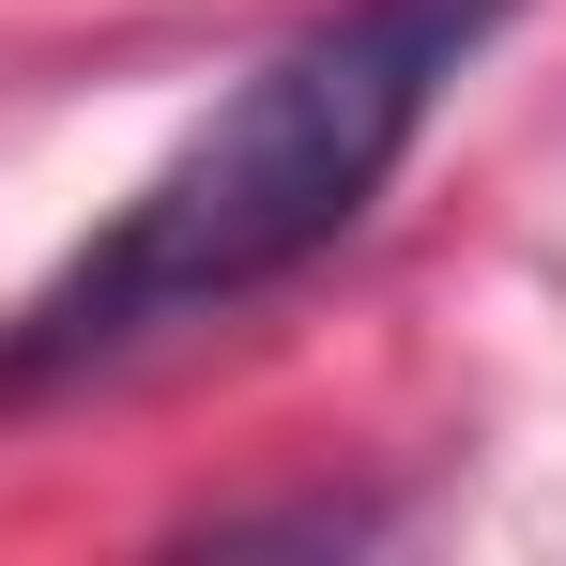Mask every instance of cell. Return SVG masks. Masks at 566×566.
Returning a JSON list of instances; mask_svg holds the SVG:
<instances>
[{
  "label": "cell",
  "mask_w": 566,
  "mask_h": 566,
  "mask_svg": "<svg viewBox=\"0 0 566 566\" xmlns=\"http://www.w3.org/2000/svg\"><path fill=\"white\" fill-rule=\"evenodd\" d=\"M490 31H505V0H337V15H306L276 62L15 306V353L0 368H93L123 337H154V322L245 306L291 261H322L398 185V154L429 138L444 77Z\"/></svg>",
  "instance_id": "obj_1"
}]
</instances>
